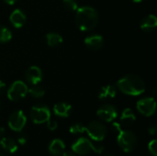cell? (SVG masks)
<instances>
[{
    "label": "cell",
    "instance_id": "obj_5",
    "mask_svg": "<svg viewBox=\"0 0 157 156\" xmlns=\"http://www.w3.org/2000/svg\"><path fill=\"white\" fill-rule=\"evenodd\" d=\"M28 86L21 80H17L11 84L6 91V95L11 101H19L28 94Z\"/></svg>",
    "mask_w": 157,
    "mask_h": 156
},
{
    "label": "cell",
    "instance_id": "obj_9",
    "mask_svg": "<svg viewBox=\"0 0 157 156\" xmlns=\"http://www.w3.org/2000/svg\"><path fill=\"white\" fill-rule=\"evenodd\" d=\"M138 111L145 117L153 116L156 110V103L154 97H144L137 102Z\"/></svg>",
    "mask_w": 157,
    "mask_h": 156
},
{
    "label": "cell",
    "instance_id": "obj_3",
    "mask_svg": "<svg viewBox=\"0 0 157 156\" xmlns=\"http://www.w3.org/2000/svg\"><path fill=\"white\" fill-rule=\"evenodd\" d=\"M112 129L114 131L118 133L117 141H118L119 146L125 153H131L136 148L137 143H138V139L135 133H133L131 131L122 130L121 124L117 122H114L112 124Z\"/></svg>",
    "mask_w": 157,
    "mask_h": 156
},
{
    "label": "cell",
    "instance_id": "obj_4",
    "mask_svg": "<svg viewBox=\"0 0 157 156\" xmlns=\"http://www.w3.org/2000/svg\"><path fill=\"white\" fill-rule=\"evenodd\" d=\"M72 151L78 155H87L91 152L96 154H101L104 151V147L102 145H96L91 141L86 138H79L76 142H75L72 145Z\"/></svg>",
    "mask_w": 157,
    "mask_h": 156
},
{
    "label": "cell",
    "instance_id": "obj_21",
    "mask_svg": "<svg viewBox=\"0 0 157 156\" xmlns=\"http://www.w3.org/2000/svg\"><path fill=\"white\" fill-rule=\"evenodd\" d=\"M28 94L34 98H40L45 95V90L39 85H32L29 88H28Z\"/></svg>",
    "mask_w": 157,
    "mask_h": 156
},
{
    "label": "cell",
    "instance_id": "obj_6",
    "mask_svg": "<svg viewBox=\"0 0 157 156\" xmlns=\"http://www.w3.org/2000/svg\"><path fill=\"white\" fill-rule=\"evenodd\" d=\"M86 131L87 132L88 136L96 142L103 141L107 135L106 126L103 123L96 120L89 122L86 126Z\"/></svg>",
    "mask_w": 157,
    "mask_h": 156
},
{
    "label": "cell",
    "instance_id": "obj_14",
    "mask_svg": "<svg viewBox=\"0 0 157 156\" xmlns=\"http://www.w3.org/2000/svg\"><path fill=\"white\" fill-rule=\"evenodd\" d=\"M157 27V17L154 14H150L146 17H144L141 23H140V28L146 32H151L154 31Z\"/></svg>",
    "mask_w": 157,
    "mask_h": 156
},
{
    "label": "cell",
    "instance_id": "obj_29",
    "mask_svg": "<svg viewBox=\"0 0 157 156\" xmlns=\"http://www.w3.org/2000/svg\"><path fill=\"white\" fill-rule=\"evenodd\" d=\"M63 156H75V154L73 152V151H64L63 153Z\"/></svg>",
    "mask_w": 157,
    "mask_h": 156
},
{
    "label": "cell",
    "instance_id": "obj_10",
    "mask_svg": "<svg viewBox=\"0 0 157 156\" xmlns=\"http://www.w3.org/2000/svg\"><path fill=\"white\" fill-rule=\"evenodd\" d=\"M97 115L102 120L107 122H111L118 117V110L113 105L105 104L98 109Z\"/></svg>",
    "mask_w": 157,
    "mask_h": 156
},
{
    "label": "cell",
    "instance_id": "obj_30",
    "mask_svg": "<svg viewBox=\"0 0 157 156\" xmlns=\"http://www.w3.org/2000/svg\"><path fill=\"white\" fill-rule=\"evenodd\" d=\"M5 89H6V84L0 80V95L5 91Z\"/></svg>",
    "mask_w": 157,
    "mask_h": 156
},
{
    "label": "cell",
    "instance_id": "obj_34",
    "mask_svg": "<svg viewBox=\"0 0 157 156\" xmlns=\"http://www.w3.org/2000/svg\"><path fill=\"white\" fill-rule=\"evenodd\" d=\"M0 156H6V155H4L3 154H1V153H0Z\"/></svg>",
    "mask_w": 157,
    "mask_h": 156
},
{
    "label": "cell",
    "instance_id": "obj_16",
    "mask_svg": "<svg viewBox=\"0 0 157 156\" xmlns=\"http://www.w3.org/2000/svg\"><path fill=\"white\" fill-rule=\"evenodd\" d=\"M65 150V144L62 140L55 139L49 145V152L52 155L61 156Z\"/></svg>",
    "mask_w": 157,
    "mask_h": 156
},
{
    "label": "cell",
    "instance_id": "obj_31",
    "mask_svg": "<svg viewBox=\"0 0 157 156\" xmlns=\"http://www.w3.org/2000/svg\"><path fill=\"white\" fill-rule=\"evenodd\" d=\"M6 4H7V5H9V6H12V5H14V4H16V2L17 1V0H3Z\"/></svg>",
    "mask_w": 157,
    "mask_h": 156
},
{
    "label": "cell",
    "instance_id": "obj_2",
    "mask_svg": "<svg viewBox=\"0 0 157 156\" xmlns=\"http://www.w3.org/2000/svg\"><path fill=\"white\" fill-rule=\"evenodd\" d=\"M118 89L125 95L128 96H140L146 88L145 83L137 74H129L121 78L117 83Z\"/></svg>",
    "mask_w": 157,
    "mask_h": 156
},
{
    "label": "cell",
    "instance_id": "obj_26",
    "mask_svg": "<svg viewBox=\"0 0 157 156\" xmlns=\"http://www.w3.org/2000/svg\"><path fill=\"white\" fill-rule=\"evenodd\" d=\"M58 127V124L55 120H47V128L50 130V131H55Z\"/></svg>",
    "mask_w": 157,
    "mask_h": 156
},
{
    "label": "cell",
    "instance_id": "obj_25",
    "mask_svg": "<svg viewBox=\"0 0 157 156\" xmlns=\"http://www.w3.org/2000/svg\"><path fill=\"white\" fill-rule=\"evenodd\" d=\"M148 150L153 156H157V141L153 140L148 144Z\"/></svg>",
    "mask_w": 157,
    "mask_h": 156
},
{
    "label": "cell",
    "instance_id": "obj_35",
    "mask_svg": "<svg viewBox=\"0 0 157 156\" xmlns=\"http://www.w3.org/2000/svg\"><path fill=\"white\" fill-rule=\"evenodd\" d=\"M106 156H112V155H106Z\"/></svg>",
    "mask_w": 157,
    "mask_h": 156
},
{
    "label": "cell",
    "instance_id": "obj_17",
    "mask_svg": "<svg viewBox=\"0 0 157 156\" xmlns=\"http://www.w3.org/2000/svg\"><path fill=\"white\" fill-rule=\"evenodd\" d=\"M117 95V88L113 85H107L99 90L98 93V98L101 100L114 98Z\"/></svg>",
    "mask_w": 157,
    "mask_h": 156
},
{
    "label": "cell",
    "instance_id": "obj_11",
    "mask_svg": "<svg viewBox=\"0 0 157 156\" xmlns=\"http://www.w3.org/2000/svg\"><path fill=\"white\" fill-rule=\"evenodd\" d=\"M25 80L30 85H39L43 77L42 71L40 67L32 65L29 67L25 73Z\"/></svg>",
    "mask_w": 157,
    "mask_h": 156
},
{
    "label": "cell",
    "instance_id": "obj_23",
    "mask_svg": "<svg viewBox=\"0 0 157 156\" xmlns=\"http://www.w3.org/2000/svg\"><path fill=\"white\" fill-rule=\"evenodd\" d=\"M84 131H86V126H84L82 123L80 122H76L74 123L71 127H70V132L72 134H81Z\"/></svg>",
    "mask_w": 157,
    "mask_h": 156
},
{
    "label": "cell",
    "instance_id": "obj_18",
    "mask_svg": "<svg viewBox=\"0 0 157 156\" xmlns=\"http://www.w3.org/2000/svg\"><path fill=\"white\" fill-rule=\"evenodd\" d=\"M136 120V116L134 114V112L132 111V109L131 108H125L121 116V124L124 126H131L132 125Z\"/></svg>",
    "mask_w": 157,
    "mask_h": 156
},
{
    "label": "cell",
    "instance_id": "obj_7",
    "mask_svg": "<svg viewBox=\"0 0 157 156\" xmlns=\"http://www.w3.org/2000/svg\"><path fill=\"white\" fill-rule=\"evenodd\" d=\"M29 116L31 120L35 124H42L47 122V120L51 119V111L47 106L39 104L32 107Z\"/></svg>",
    "mask_w": 157,
    "mask_h": 156
},
{
    "label": "cell",
    "instance_id": "obj_22",
    "mask_svg": "<svg viewBox=\"0 0 157 156\" xmlns=\"http://www.w3.org/2000/svg\"><path fill=\"white\" fill-rule=\"evenodd\" d=\"M12 39V32L6 26L0 25V43H6Z\"/></svg>",
    "mask_w": 157,
    "mask_h": 156
},
{
    "label": "cell",
    "instance_id": "obj_12",
    "mask_svg": "<svg viewBox=\"0 0 157 156\" xmlns=\"http://www.w3.org/2000/svg\"><path fill=\"white\" fill-rule=\"evenodd\" d=\"M85 44L89 50L97 51L103 47L104 39L99 34H92L85 39Z\"/></svg>",
    "mask_w": 157,
    "mask_h": 156
},
{
    "label": "cell",
    "instance_id": "obj_8",
    "mask_svg": "<svg viewBox=\"0 0 157 156\" xmlns=\"http://www.w3.org/2000/svg\"><path fill=\"white\" fill-rule=\"evenodd\" d=\"M27 118L22 110L14 111L8 119V127L14 131H21L25 127Z\"/></svg>",
    "mask_w": 157,
    "mask_h": 156
},
{
    "label": "cell",
    "instance_id": "obj_33",
    "mask_svg": "<svg viewBox=\"0 0 157 156\" xmlns=\"http://www.w3.org/2000/svg\"><path fill=\"white\" fill-rule=\"evenodd\" d=\"M134 3H141V2H143L144 0H132Z\"/></svg>",
    "mask_w": 157,
    "mask_h": 156
},
{
    "label": "cell",
    "instance_id": "obj_28",
    "mask_svg": "<svg viewBox=\"0 0 157 156\" xmlns=\"http://www.w3.org/2000/svg\"><path fill=\"white\" fill-rule=\"evenodd\" d=\"M17 142H18V143H19V144L24 145V144H26V143H27V137H26L25 135L19 136V137H18V139H17Z\"/></svg>",
    "mask_w": 157,
    "mask_h": 156
},
{
    "label": "cell",
    "instance_id": "obj_13",
    "mask_svg": "<svg viewBox=\"0 0 157 156\" xmlns=\"http://www.w3.org/2000/svg\"><path fill=\"white\" fill-rule=\"evenodd\" d=\"M9 20L11 22V24L16 28V29H19L21 27L24 26V24L26 23L27 17H26V14L19 8H16L12 11V13L9 16Z\"/></svg>",
    "mask_w": 157,
    "mask_h": 156
},
{
    "label": "cell",
    "instance_id": "obj_32",
    "mask_svg": "<svg viewBox=\"0 0 157 156\" xmlns=\"http://www.w3.org/2000/svg\"><path fill=\"white\" fill-rule=\"evenodd\" d=\"M4 133H5V129L4 128H0V136H3Z\"/></svg>",
    "mask_w": 157,
    "mask_h": 156
},
{
    "label": "cell",
    "instance_id": "obj_20",
    "mask_svg": "<svg viewBox=\"0 0 157 156\" xmlns=\"http://www.w3.org/2000/svg\"><path fill=\"white\" fill-rule=\"evenodd\" d=\"M46 41L50 47H57L63 43V36L57 32H49L46 35Z\"/></svg>",
    "mask_w": 157,
    "mask_h": 156
},
{
    "label": "cell",
    "instance_id": "obj_27",
    "mask_svg": "<svg viewBox=\"0 0 157 156\" xmlns=\"http://www.w3.org/2000/svg\"><path fill=\"white\" fill-rule=\"evenodd\" d=\"M148 132L151 134V135H155L157 133V125L155 123H153L152 125L149 126L148 128Z\"/></svg>",
    "mask_w": 157,
    "mask_h": 156
},
{
    "label": "cell",
    "instance_id": "obj_24",
    "mask_svg": "<svg viewBox=\"0 0 157 156\" xmlns=\"http://www.w3.org/2000/svg\"><path fill=\"white\" fill-rule=\"evenodd\" d=\"M63 5L66 10L75 11L79 6L76 0H63Z\"/></svg>",
    "mask_w": 157,
    "mask_h": 156
},
{
    "label": "cell",
    "instance_id": "obj_1",
    "mask_svg": "<svg viewBox=\"0 0 157 156\" xmlns=\"http://www.w3.org/2000/svg\"><path fill=\"white\" fill-rule=\"evenodd\" d=\"M75 24L81 31H89L98 23V12L92 6H84L75 10Z\"/></svg>",
    "mask_w": 157,
    "mask_h": 156
},
{
    "label": "cell",
    "instance_id": "obj_19",
    "mask_svg": "<svg viewBox=\"0 0 157 156\" xmlns=\"http://www.w3.org/2000/svg\"><path fill=\"white\" fill-rule=\"evenodd\" d=\"M0 145L1 147L7 153L14 154L17 150V143L15 140L7 137H4L0 141Z\"/></svg>",
    "mask_w": 157,
    "mask_h": 156
},
{
    "label": "cell",
    "instance_id": "obj_15",
    "mask_svg": "<svg viewBox=\"0 0 157 156\" xmlns=\"http://www.w3.org/2000/svg\"><path fill=\"white\" fill-rule=\"evenodd\" d=\"M53 112L58 117L67 118L72 112V106L65 102L57 103L53 107Z\"/></svg>",
    "mask_w": 157,
    "mask_h": 156
}]
</instances>
